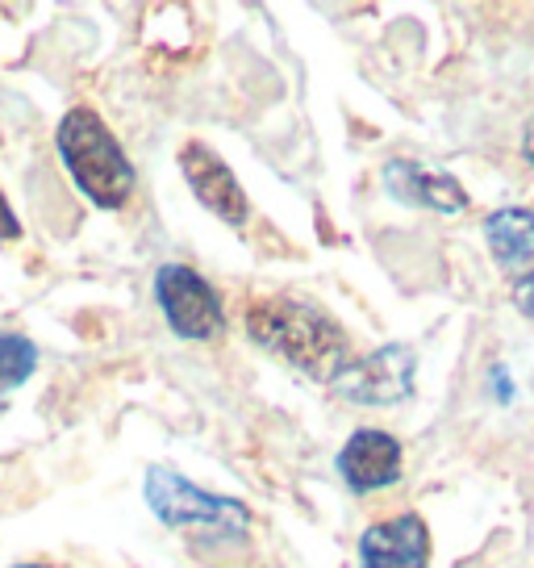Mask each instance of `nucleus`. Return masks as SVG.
<instances>
[{"label":"nucleus","instance_id":"13","mask_svg":"<svg viewBox=\"0 0 534 568\" xmlns=\"http://www.w3.org/2000/svg\"><path fill=\"white\" fill-rule=\"evenodd\" d=\"M13 239H21V222L13 205L4 201V193H0V243H13Z\"/></svg>","mask_w":534,"mask_h":568},{"label":"nucleus","instance_id":"12","mask_svg":"<svg viewBox=\"0 0 534 568\" xmlns=\"http://www.w3.org/2000/svg\"><path fill=\"white\" fill-rule=\"evenodd\" d=\"M514 305L522 310V314H526V318L534 322V267L517 276V284H514Z\"/></svg>","mask_w":534,"mask_h":568},{"label":"nucleus","instance_id":"9","mask_svg":"<svg viewBox=\"0 0 534 568\" xmlns=\"http://www.w3.org/2000/svg\"><path fill=\"white\" fill-rule=\"evenodd\" d=\"M359 568H430V531L418 515L372 523L359 535Z\"/></svg>","mask_w":534,"mask_h":568},{"label":"nucleus","instance_id":"15","mask_svg":"<svg viewBox=\"0 0 534 568\" xmlns=\"http://www.w3.org/2000/svg\"><path fill=\"white\" fill-rule=\"evenodd\" d=\"M13 568H51V565H13Z\"/></svg>","mask_w":534,"mask_h":568},{"label":"nucleus","instance_id":"11","mask_svg":"<svg viewBox=\"0 0 534 568\" xmlns=\"http://www.w3.org/2000/svg\"><path fill=\"white\" fill-rule=\"evenodd\" d=\"M38 368V347L25 335H0V393L25 385Z\"/></svg>","mask_w":534,"mask_h":568},{"label":"nucleus","instance_id":"2","mask_svg":"<svg viewBox=\"0 0 534 568\" xmlns=\"http://www.w3.org/2000/svg\"><path fill=\"white\" fill-rule=\"evenodd\" d=\"M54 151L75 180V189L89 196L96 210H122L134 193V163L101 122L96 109H72L54 130Z\"/></svg>","mask_w":534,"mask_h":568},{"label":"nucleus","instance_id":"4","mask_svg":"<svg viewBox=\"0 0 534 568\" xmlns=\"http://www.w3.org/2000/svg\"><path fill=\"white\" fill-rule=\"evenodd\" d=\"M155 302H160L167 326L179 338L209 343L226 331V314L217 302V288L196 267L188 264H163L155 272Z\"/></svg>","mask_w":534,"mask_h":568},{"label":"nucleus","instance_id":"1","mask_svg":"<svg viewBox=\"0 0 534 568\" xmlns=\"http://www.w3.org/2000/svg\"><path fill=\"white\" fill-rule=\"evenodd\" d=\"M247 335L309 381H335L356 359L351 338L326 310L301 297H259L247 305Z\"/></svg>","mask_w":534,"mask_h":568},{"label":"nucleus","instance_id":"10","mask_svg":"<svg viewBox=\"0 0 534 568\" xmlns=\"http://www.w3.org/2000/svg\"><path fill=\"white\" fill-rule=\"evenodd\" d=\"M484 239L497 255L501 267H531L534 264V213L505 205L484 217Z\"/></svg>","mask_w":534,"mask_h":568},{"label":"nucleus","instance_id":"7","mask_svg":"<svg viewBox=\"0 0 534 568\" xmlns=\"http://www.w3.org/2000/svg\"><path fill=\"white\" fill-rule=\"evenodd\" d=\"M339 477L351 485V494H376L401 480V444L389 430L363 426L339 452Z\"/></svg>","mask_w":534,"mask_h":568},{"label":"nucleus","instance_id":"6","mask_svg":"<svg viewBox=\"0 0 534 568\" xmlns=\"http://www.w3.org/2000/svg\"><path fill=\"white\" fill-rule=\"evenodd\" d=\"M179 172L188 180L193 196L205 205L209 213H217L226 226H247L250 217V201L243 193L238 176L230 172V163L214 155L205 142H184L179 151Z\"/></svg>","mask_w":534,"mask_h":568},{"label":"nucleus","instance_id":"3","mask_svg":"<svg viewBox=\"0 0 534 568\" xmlns=\"http://www.w3.org/2000/svg\"><path fill=\"white\" fill-rule=\"evenodd\" d=\"M146 506L167 527H193V531L217 535V539H243L250 531V510L238 497L209 494L167 464L146 468Z\"/></svg>","mask_w":534,"mask_h":568},{"label":"nucleus","instance_id":"8","mask_svg":"<svg viewBox=\"0 0 534 568\" xmlns=\"http://www.w3.org/2000/svg\"><path fill=\"white\" fill-rule=\"evenodd\" d=\"M384 189L392 201L410 205V210L430 213H463L468 210V193L455 176H446L439 168H427L418 160H389L384 163Z\"/></svg>","mask_w":534,"mask_h":568},{"label":"nucleus","instance_id":"14","mask_svg":"<svg viewBox=\"0 0 534 568\" xmlns=\"http://www.w3.org/2000/svg\"><path fill=\"white\" fill-rule=\"evenodd\" d=\"M522 160L531 163V172H534V113H531V122H526V130H522Z\"/></svg>","mask_w":534,"mask_h":568},{"label":"nucleus","instance_id":"5","mask_svg":"<svg viewBox=\"0 0 534 568\" xmlns=\"http://www.w3.org/2000/svg\"><path fill=\"white\" fill-rule=\"evenodd\" d=\"M413 373H418L413 347L389 343V347H376L368 355H356L330 381V389L339 393L342 402H356V406H397V402L413 397Z\"/></svg>","mask_w":534,"mask_h":568}]
</instances>
